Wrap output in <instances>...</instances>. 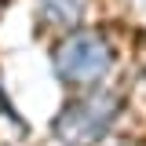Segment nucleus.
Wrapping results in <instances>:
<instances>
[{
	"mask_svg": "<svg viewBox=\"0 0 146 146\" xmlns=\"http://www.w3.org/2000/svg\"><path fill=\"white\" fill-rule=\"evenodd\" d=\"M55 66L62 73V80L70 84H95L113 66V48L99 33H73L55 51Z\"/></svg>",
	"mask_w": 146,
	"mask_h": 146,
	"instance_id": "1",
	"label": "nucleus"
},
{
	"mask_svg": "<svg viewBox=\"0 0 146 146\" xmlns=\"http://www.w3.org/2000/svg\"><path fill=\"white\" fill-rule=\"evenodd\" d=\"M113 113H117V102H113L110 95L84 99V102H77V106H70L66 113H62V121H58V135H62L70 146H91L95 139L106 135Z\"/></svg>",
	"mask_w": 146,
	"mask_h": 146,
	"instance_id": "2",
	"label": "nucleus"
},
{
	"mask_svg": "<svg viewBox=\"0 0 146 146\" xmlns=\"http://www.w3.org/2000/svg\"><path fill=\"white\" fill-rule=\"evenodd\" d=\"M84 7H88V0H40L44 18L55 22V26H73V22H80Z\"/></svg>",
	"mask_w": 146,
	"mask_h": 146,
	"instance_id": "3",
	"label": "nucleus"
}]
</instances>
